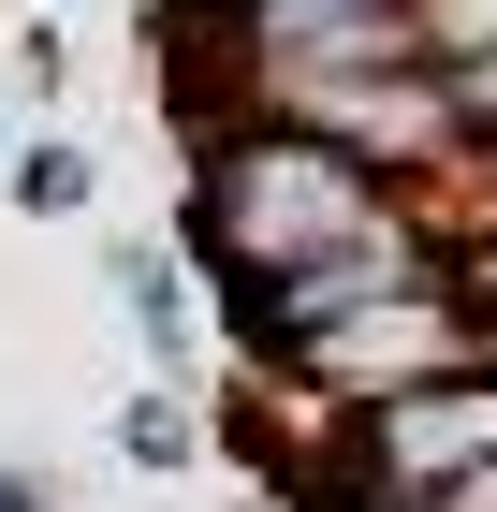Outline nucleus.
<instances>
[{
    "label": "nucleus",
    "mask_w": 497,
    "mask_h": 512,
    "mask_svg": "<svg viewBox=\"0 0 497 512\" xmlns=\"http://www.w3.org/2000/svg\"><path fill=\"white\" fill-rule=\"evenodd\" d=\"M395 205H410V176H381L366 147L278 118V103H234V118L205 132V161H191V249H205L220 293L234 278L322 264V249H351L366 220H395Z\"/></svg>",
    "instance_id": "1"
},
{
    "label": "nucleus",
    "mask_w": 497,
    "mask_h": 512,
    "mask_svg": "<svg viewBox=\"0 0 497 512\" xmlns=\"http://www.w3.org/2000/svg\"><path fill=\"white\" fill-rule=\"evenodd\" d=\"M468 352H497V293H483V264H424V278H395V293H366V308L307 322L264 381L307 395V410H366V395L424 381V366H468Z\"/></svg>",
    "instance_id": "2"
},
{
    "label": "nucleus",
    "mask_w": 497,
    "mask_h": 512,
    "mask_svg": "<svg viewBox=\"0 0 497 512\" xmlns=\"http://www.w3.org/2000/svg\"><path fill=\"white\" fill-rule=\"evenodd\" d=\"M220 59H264V44H307V30H366V15H410V0H176Z\"/></svg>",
    "instance_id": "3"
},
{
    "label": "nucleus",
    "mask_w": 497,
    "mask_h": 512,
    "mask_svg": "<svg viewBox=\"0 0 497 512\" xmlns=\"http://www.w3.org/2000/svg\"><path fill=\"white\" fill-rule=\"evenodd\" d=\"M0 191L30 205V220H88V191H103V176H88V147L30 132V147H0Z\"/></svg>",
    "instance_id": "4"
},
{
    "label": "nucleus",
    "mask_w": 497,
    "mask_h": 512,
    "mask_svg": "<svg viewBox=\"0 0 497 512\" xmlns=\"http://www.w3.org/2000/svg\"><path fill=\"white\" fill-rule=\"evenodd\" d=\"M117 308H132V337H147L161 366L191 352V278L161 264V249H117Z\"/></svg>",
    "instance_id": "5"
},
{
    "label": "nucleus",
    "mask_w": 497,
    "mask_h": 512,
    "mask_svg": "<svg viewBox=\"0 0 497 512\" xmlns=\"http://www.w3.org/2000/svg\"><path fill=\"white\" fill-rule=\"evenodd\" d=\"M191 454H205V425H191L176 381H147L132 410H117V469H191Z\"/></svg>",
    "instance_id": "6"
},
{
    "label": "nucleus",
    "mask_w": 497,
    "mask_h": 512,
    "mask_svg": "<svg viewBox=\"0 0 497 512\" xmlns=\"http://www.w3.org/2000/svg\"><path fill=\"white\" fill-rule=\"evenodd\" d=\"M424 512H497V454H483V469H454V483H439Z\"/></svg>",
    "instance_id": "7"
},
{
    "label": "nucleus",
    "mask_w": 497,
    "mask_h": 512,
    "mask_svg": "<svg viewBox=\"0 0 497 512\" xmlns=\"http://www.w3.org/2000/svg\"><path fill=\"white\" fill-rule=\"evenodd\" d=\"M0 512H59V498H44V483H30V469H0Z\"/></svg>",
    "instance_id": "8"
},
{
    "label": "nucleus",
    "mask_w": 497,
    "mask_h": 512,
    "mask_svg": "<svg viewBox=\"0 0 497 512\" xmlns=\"http://www.w3.org/2000/svg\"><path fill=\"white\" fill-rule=\"evenodd\" d=\"M0 147H15V118H0Z\"/></svg>",
    "instance_id": "9"
}]
</instances>
